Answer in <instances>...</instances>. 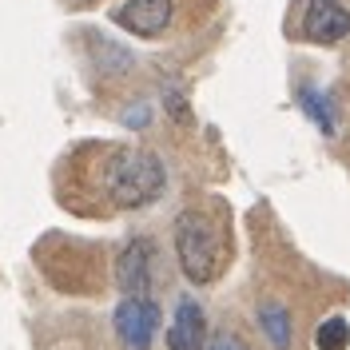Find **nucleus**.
<instances>
[{"label": "nucleus", "instance_id": "nucleus-1", "mask_svg": "<svg viewBox=\"0 0 350 350\" xmlns=\"http://www.w3.org/2000/svg\"><path fill=\"white\" fill-rule=\"evenodd\" d=\"M68 203L80 215H111V211H139L152 207L167 191V167L155 152L144 148H116L96 144L80 159H72Z\"/></svg>", "mask_w": 350, "mask_h": 350}, {"label": "nucleus", "instance_id": "nucleus-2", "mask_svg": "<svg viewBox=\"0 0 350 350\" xmlns=\"http://www.w3.org/2000/svg\"><path fill=\"white\" fill-rule=\"evenodd\" d=\"M175 259L183 279L196 286H207L219 279V271L231 259V243H227V207L207 199V203H187L172 227Z\"/></svg>", "mask_w": 350, "mask_h": 350}, {"label": "nucleus", "instance_id": "nucleus-3", "mask_svg": "<svg viewBox=\"0 0 350 350\" xmlns=\"http://www.w3.org/2000/svg\"><path fill=\"white\" fill-rule=\"evenodd\" d=\"M159 303L155 295H124L116 314H111V330L124 350H152L155 330H159Z\"/></svg>", "mask_w": 350, "mask_h": 350}, {"label": "nucleus", "instance_id": "nucleus-4", "mask_svg": "<svg viewBox=\"0 0 350 350\" xmlns=\"http://www.w3.org/2000/svg\"><path fill=\"white\" fill-rule=\"evenodd\" d=\"M159 251H155V239L148 235H135L120 247L116 255V283L124 295H152L155 279H159Z\"/></svg>", "mask_w": 350, "mask_h": 350}, {"label": "nucleus", "instance_id": "nucleus-5", "mask_svg": "<svg viewBox=\"0 0 350 350\" xmlns=\"http://www.w3.org/2000/svg\"><path fill=\"white\" fill-rule=\"evenodd\" d=\"M175 16H179V0H124L116 8V24L128 28L131 36H144V40L167 36Z\"/></svg>", "mask_w": 350, "mask_h": 350}, {"label": "nucleus", "instance_id": "nucleus-6", "mask_svg": "<svg viewBox=\"0 0 350 350\" xmlns=\"http://www.w3.org/2000/svg\"><path fill=\"white\" fill-rule=\"evenodd\" d=\"M303 36L310 44H338L350 36V12L338 0H306Z\"/></svg>", "mask_w": 350, "mask_h": 350}, {"label": "nucleus", "instance_id": "nucleus-7", "mask_svg": "<svg viewBox=\"0 0 350 350\" xmlns=\"http://www.w3.org/2000/svg\"><path fill=\"white\" fill-rule=\"evenodd\" d=\"M207 342V323H203V306L196 299H183L175 306V319L167 327V347L172 350H203Z\"/></svg>", "mask_w": 350, "mask_h": 350}, {"label": "nucleus", "instance_id": "nucleus-8", "mask_svg": "<svg viewBox=\"0 0 350 350\" xmlns=\"http://www.w3.org/2000/svg\"><path fill=\"white\" fill-rule=\"evenodd\" d=\"M255 319H259V330L271 347L291 350V342H295V323H291V310L283 303H262Z\"/></svg>", "mask_w": 350, "mask_h": 350}, {"label": "nucleus", "instance_id": "nucleus-9", "mask_svg": "<svg viewBox=\"0 0 350 350\" xmlns=\"http://www.w3.org/2000/svg\"><path fill=\"white\" fill-rule=\"evenodd\" d=\"M299 104H303V111L327 131V135H334V108H330V100L323 96V92H314V88H299Z\"/></svg>", "mask_w": 350, "mask_h": 350}, {"label": "nucleus", "instance_id": "nucleus-10", "mask_svg": "<svg viewBox=\"0 0 350 350\" xmlns=\"http://www.w3.org/2000/svg\"><path fill=\"white\" fill-rule=\"evenodd\" d=\"M347 342H350V323L342 314L319 323V330H314V347L319 350H347Z\"/></svg>", "mask_w": 350, "mask_h": 350}, {"label": "nucleus", "instance_id": "nucleus-11", "mask_svg": "<svg viewBox=\"0 0 350 350\" xmlns=\"http://www.w3.org/2000/svg\"><path fill=\"white\" fill-rule=\"evenodd\" d=\"M203 350H251V347L243 342L239 334H231V330H215V334L203 342Z\"/></svg>", "mask_w": 350, "mask_h": 350}, {"label": "nucleus", "instance_id": "nucleus-12", "mask_svg": "<svg viewBox=\"0 0 350 350\" xmlns=\"http://www.w3.org/2000/svg\"><path fill=\"white\" fill-rule=\"evenodd\" d=\"M167 108H172V116H175V120H187V108H183V100H179L175 92L167 96Z\"/></svg>", "mask_w": 350, "mask_h": 350}]
</instances>
